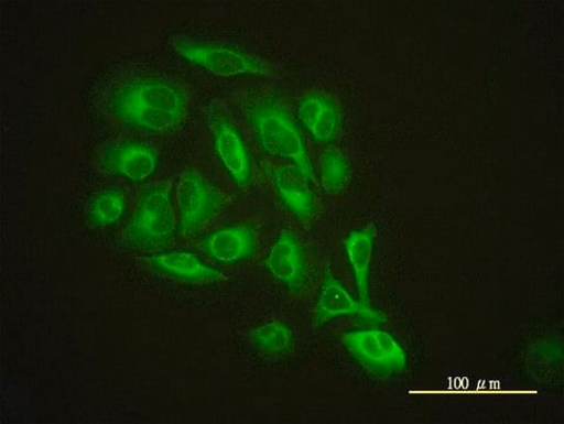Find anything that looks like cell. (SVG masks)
I'll return each mask as SVG.
<instances>
[{"label": "cell", "mask_w": 564, "mask_h": 424, "mask_svg": "<svg viewBox=\"0 0 564 424\" xmlns=\"http://www.w3.org/2000/svg\"><path fill=\"white\" fill-rule=\"evenodd\" d=\"M110 112L124 126L147 132L175 129L186 111V100L175 84L162 79L130 80L111 95Z\"/></svg>", "instance_id": "6da1fadb"}, {"label": "cell", "mask_w": 564, "mask_h": 424, "mask_svg": "<svg viewBox=\"0 0 564 424\" xmlns=\"http://www.w3.org/2000/svg\"><path fill=\"white\" fill-rule=\"evenodd\" d=\"M250 123L265 155L289 163L312 177L313 168L301 128L279 100H260L251 110Z\"/></svg>", "instance_id": "7a4b0ae2"}, {"label": "cell", "mask_w": 564, "mask_h": 424, "mask_svg": "<svg viewBox=\"0 0 564 424\" xmlns=\"http://www.w3.org/2000/svg\"><path fill=\"white\" fill-rule=\"evenodd\" d=\"M345 347L358 366L378 378L402 374L409 363L399 339L382 329L351 330L345 337Z\"/></svg>", "instance_id": "3957f363"}, {"label": "cell", "mask_w": 564, "mask_h": 424, "mask_svg": "<svg viewBox=\"0 0 564 424\" xmlns=\"http://www.w3.org/2000/svg\"><path fill=\"white\" fill-rule=\"evenodd\" d=\"M177 231L173 199L164 186H151L140 198L127 229L135 247L153 248L167 243Z\"/></svg>", "instance_id": "277c9868"}, {"label": "cell", "mask_w": 564, "mask_h": 424, "mask_svg": "<svg viewBox=\"0 0 564 424\" xmlns=\"http://www.w3.org/2000/svg\"><path fill=\"white\" fill-rule=\"evenodd\" d=\"M176 54L186 63L219 76L245 77L264 70L262 63L242 48L230 45L180 42Z\"/></svg>", "instance_id": "5b68a950"}, {"label": "cell", "mask_w": 564, "mask_h": 424, "mask_svg": "<svg viewBox=\"0 0 564 424\" xmlns=\"http://www.w3.org/2000/svg\"><path fill=\"white\" fill-rule=\"evenodd\" d=\"M160 159L155 150L141 142H121L105 149L102 167L112 176L131 183H143L158 172Z\"/></svg>", "instance_id": "8992f818"}, {"label": "cell", "mask_w": 564, "mask_h": 424, "mask_svg": "<svg viewBox=\"0 0 564 424\" xmlns=\"http://www.w3.org/2000/svg\"><path fill=\"white\" fill-rule=\"evenodd\" d=\"M178 208L177 231L192 232L216 214L218 196L198 175L185 173L178 183Z\"/></svg>", "instance_id": "52a82bcc"}, {"label": "cell", "mask_w": 564, "mask_h": 424, "mask_svg": "<svg viewBox=\"0 0 564 424\" xmlns=\"http://www.w3.org/2000/svg\"><path fill=\"white\" fill-rule=\"evenodd\" d=\"M215 156L229 178L247 185L252 177V159L241 131L228 121L216 124L213 133Z\"/></svg>", "instance_id": "ba28073f"}, {"label": "cell", "mask_w": 564, "mask_h": 424, "mask_svg": "<svg viewBox=\"0 0 564 424\" xmlns=\"http://www.w3.org/2000/svg\"><path fill=\"white\" fill-rule=\"evenodd\" d=\"M265 270L272 280L296 291L305 280L306 265L302 246L296 236L282 231L265 259Z\"/></svg>", "instance_id": "9c48e42d"}, {"label": "cell", "mask_w": 564, "mask_h": 424, "mask_svg": "<svg viewBox=\"0 0 564 424\" xmlns=\"http://www.w3.org/2000/svg\"><path fill=\"white\" fill-rule=\"evenodd\" d=\"M208 257L224 265L250 260L256 252V233L250 226H228L214 230L200 241Z\"/></svg>", "instance_id": "30bf717a"}, {"label": "cell", "mask_w": 564, "mask_h": 424, "mask_svg": "<svg viewBox=\"0 0 564 424\" xmlns=\"http://www.w3.org/2000/svg\"><path fill=\"white\" fill-rule=\"evenodd\" d=\"M296 122L313 141L319 144L333 143L340 126L336 105L330 98L321 94L307 95L299 101Z\"/></svg>", "instance_id": "8fae6325"}, {"label": "cell", "mask_w": 564, "mask_h": 424, "mask_svg": "<svg viewBox=\"0 0 564 424\" xmlns=\"http://www.w3.org/2000/svg\"><path fill=\"white\" fill-rule=\"evenodd\" d=\"M271 183L282 206L299 217H310L316 210L312 177L294 166H280L271 172Z\"/></svg>", "instance_id": "7c38bea8"}, {"label": "cell", "mask_w": 564, "mask_h": 424, "mask_svg": "<svg viewBox=\"0 0 564 424\" xmlns=\"http://www.w3.org/2000/svg\"><path fill=\"white\" fill-rule=\"evenodd\" d=\"M149 260L153 268L176 280L202 283L213 282L219 278V271L192 250L159 251L151 254Z\"/></svg>", "instance_id": "4fadbf2b"}, {"label": "cell", "mask_w": 564, "mask_h": 424, "mask_svg": "<svg viewBox=\"0 0 564 424\" xmlns=\"http://www.w3.org/2000/svg\"><path fill=\"white\" fill-rule=\"evenodd\" d=\"M345 257L351 271L356 294L361 303L370 298V279L375 253V239L370 230H351L344 246Z\"/></svg>", "instance_id": "5bb4252c"}, {"label": "cell", "mask_w": 564, "mask_h": 424, "mask_svg": "<svg viewBox=\"0 0 564 424\" xmlns=\"http://www.w3.org/2000/svg\"><path fill=\"white\" fill-rule=\"evenodd\" d=\"M358 302L344 282L333 275L323 278L316 297V315L321 320H335L358 312Z\"/></svg>", "instance_id": "9a60e30c"}, {"label": "cell", "mask_w": 564, "mask_h": 424, "mask_svg": "<svg viewBox=\"0 0 564 424\" xmlns=\"http://www.w3.org/2000/svg\"><path fill=\"white\" fill-rule=\"evenodd\" d=\"M127 210L124 193L106 189L97 194L90 202L88 210L89 224L95 228L115 226Z\"/></svg>", "instance_id": "2e32d148"}, {"label": "cell", "mask_w": 564, "mask_h": 424, "mask_svg": "<svg viewBox=\"0 0 564 424\" xmlns=\"http://www.w3.org/2000/svg\"><path fill=\"white\" fill-rule=\"evenodd\" d=\"M252 343L262 354L278 356L292 346L293 333L281 322H271L253 333Z\"/></svg>", "instance_id": "e0dca14e"}, {"label": "cell", "mask_w": 564, "mask_h": 424, "mask_svg": "<svg viewBox=\"0 0 564 424\" xmlns=\"http://www.w3.org/2000/svg\"><path fill=\"white\" fill-rule=\"evenodd\" d=\"M321 182L328 192L338 193L350 176V165L344 155L330 150L319 160Z\"/></svg>", "instance_id": "ac0fdd59"}]
</instances>
